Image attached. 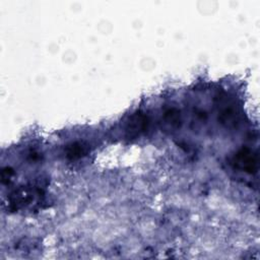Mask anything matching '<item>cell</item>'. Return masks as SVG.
Wrapping results in <instances>:
<instances>
[{
    "label": "cell",
    "mask_w": 260,
    "mask_h": 260,
    "mask_svg": "<svg viewBox=\"0 0 260 260\" xmlns=\"http://www.w3.org/2000/svg\"><path fill=\"white\" fill-rule=\"evenodd\" d=\"M86 152L85 146L80 142H72L65 148V155L70 160H75L83 156Z\"/></svg>",
    "instance_id": "cell-4"
},
{
    "label": "cell",
    "mask_w": 260,
    "mask_h": 260,
    "mask_svg": "<svg viewBox=\"0 0 260 260\" xmlns=\"http://www.w3.org/2000/svg\"><path fill=\"white\" fill-rule=\"evenodd\" d=\"M233 164L236 168L252 174L257 171V155L247 147L241 148L233 158Z\"/></svg>",
    "instance_id": "cell-1"
},
{
    "label": "cell",
    "mask_w": 260,
    "mask_h": 260,
    "mask_svg": "<svg viewBox=\"0 0 260 260\" xmlns=\"http://www.w3.org/2000/svg\"><path fill=\"white\" fill-rule=\"evenodd\" d=\"M148 127V119L142 113H136L129 119L126 127V135L129 139H134L146 132Z\"/></svg>",
    "instance_id": "cell-2"
},
{
    "label": "cell",
    "mask_w": 260,
    "mask_h": 260,
    "mask_svg": "<svg viewBox=\"0 0 260 260\" xmlns=\"http://www.w3.org/2000/svg\"><path fill=\"white\" fill-rule=\"evenodd\" d=\"M162 127L168 131H176L181 127V114L176 108L167 109L162 115Z\"/></svg>",
    "instance_id": "cell-3"
}]
</instances>
